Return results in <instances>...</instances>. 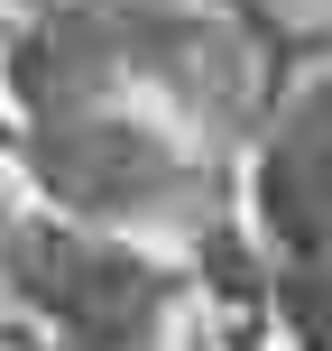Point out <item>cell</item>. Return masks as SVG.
<instances>
[{"instance_id": "cell-1", "label": "cell", "mask_w": 332, "mask_h": 351, "mask_svg": "<svg viewBox=\"0 0 332 351\" xmlns=\"http://www.w3.org/2000/svg\"><path fill=\"white\" fill-rule=\"evenodd\" d=\"M249 250L268 268H323V84L277 93L249 148Z\"/></svg>"}, {"instance_id": "cell-2", "label": "cell", "mask_w": 332, "mask_h": 351, "mask_svg": "<svg viewBox=\"0 0 332 351\" xmlns=\"http://www.w3.org/2000/svg\"><path fill=\"white\" fill-rule=\"evenodd\" d=\"M0 10H37V0H0Z\"/></svg>"}]
</instances>
